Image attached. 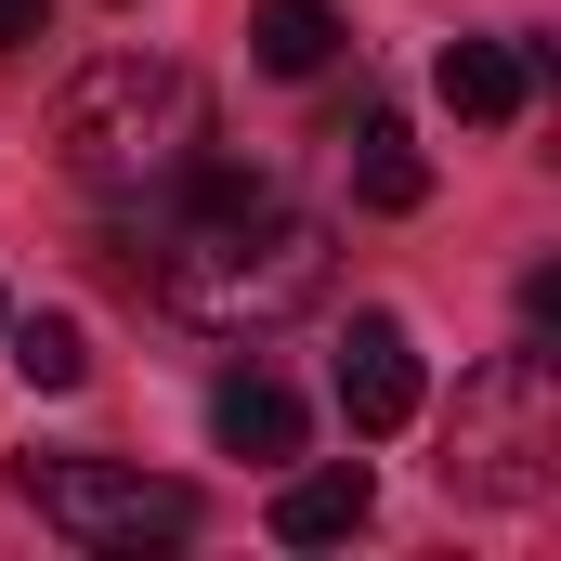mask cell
I'll return each instance as SVG.
<instances>
[{"label":"cell","mask_w":561,"mask_h":561,"mask_svg":"<svg viewBox=\"0 0 561 561\" xmlns=\"http://www.w3.org/2000/svg\"><path fill=\"white\" fill-rule=\"evenodd\" d=\"M118 262H131L183 327H209V340H262L287 313H313L327 275H340V249H327V222L275 196V183H249V170H183V183H157V196H118Z\"/></svg>","instance_id":"1"},{"label":"cell","mask_w":561,"mask_h":561,"mask_svg":"<svg viewBox=\"0 0 561 561\" xmlns=\"http://www.w3.org/2000/svg\"><path fill=\"white\" fill-rule=\"evenodd\" d=\"M53 157H66L92 196H157V183L209 170V92H196V66H170V53H105V66H79L66 105H53Z\"/></svg>","instance_id":"2"},{"label":"cell","mask_w":561,"mask_h":561,"mask_svg":"<svg viewBox=\"0 0 561 561\" xmlns=\"http://www.w3.org/2000/svg\"><path fill=\"white\" fill-rule=\"evenodd\" d=\"M444 483H457V496H496V510H536L561 483V366L549 353H496V366L457 379Z\"/></svg>","instance_id":"3"},{"label":"cell","mask_w":561,"mask_h":561,"mask_svg":"<svg viewBox=\"0 0 561 561\" xmlns=\"http://www.w3.org/2000/svg\"><path fill=\"white\" fill-rule=\"evenodd\" d=\"M26 510L66 549H105V561H144V549H183L196 536V496L157 483V470H131V457H26Z\"/></svg>","instance_id":"4"},{"label":"cell","mask_w":561,"mask_h":561,"mask_svg":"<svg viewBox=\"0 0 561 561\" xmlns=\"http://www.w3.org/2000/svg\"><path fill=\"white\" fill-rule=\"evenodd\" d=\"M340 419L366 431V444L419 419V340L392 313H353V340H340Z\"/></svg>","instance_id":"5"},{"label":"cell","mask_w":561,"mask_h":561,"mask_svg":"<svg viewBox=\"0 0 561 561\" xmlns=\"http://www.w3.org/2000/svg\"><path fill=\"white\" fill-rule=\"evenodd\" d=\"M444 105H457L470 131H510V118L536 105V53H523V39H457V53H444Z\"/></svg>","instance_id":"6"},{"label":"cell","mask_w":561,"mask_h":561,"mask_svg":"<svg viewBox=\"0 0 561 561\" xmlns=\"http://www.w3.org/2000/svg\"><path fill=\"white\" fill-rule=\"evenodd\" d=\"M340 170H353V196H366V209H419V196H431V157L405 144V118H392V105L340 118Z\"/></svg>","instance_id":"7"},{"label":"cell","mask_w":561,"mask_h":561,"mask_svg":"<svg viewBox=\"0 0 561 561\" xmlns=\"http://www.w3.org/2000/svg\"><path fill=\"white\" fill-rule=\"evenodd\" d=\"M366 510H379V483H366V457H340V470H300L275 496V536L287 549H340V536H366Z\"/></svg>","instance_id":"8"},{"label":"cell","mask_w":561,"mask_h":561,"mask_svg":"<svg viewBox=\"0 0 561 561\" xmlns=\"http://www.w3.org/2000/svg\"><path fill=\"white\" fill-rule=\"evenodd\" d=\"M209 431H222V457H300V405H287V379H222L209 392Z\"/></svg>","instance_id":"9"},{"label":"cell","mask_w":561,"mask_h":561,"mask_svg":"<svg viewBox=\"0 0 561 561\" xmlns=\"http://www.w3.org/2000/svg\"><path fill=\"white\" fill-rule=\"evenodd\" d=\"M249 53H262V79H327L340 66V13L327 0H262L249 13Z\"/></svg>","instance_id":"10"},{"label":"cell","mask_w":561,"mask_h":561,"mask_svg":"<svg viewBox=\"0 0 561 561\" xmlns=\"http://www.w3.org/2000/svg\"><path fill=\"white\" fill-rule=\"evenodd\" d=\"M0 340H13V379H26V392H79V379H92L79 313H0Z\"/></svg>","instance_id":"11"},{"label":"cell","mask_w":561,"mask_h":561,"mask_svg":"<svg viewBox=\"0 0 561 561\" xmlns=\"http://www.w3.org/2000/svg\"><path fill=\"white\" fill-rule=\"evenodd\" d=\"M39 26H53V0H0V53H26Z\"/></svg>","instance_id":"12"}]
</instances>
